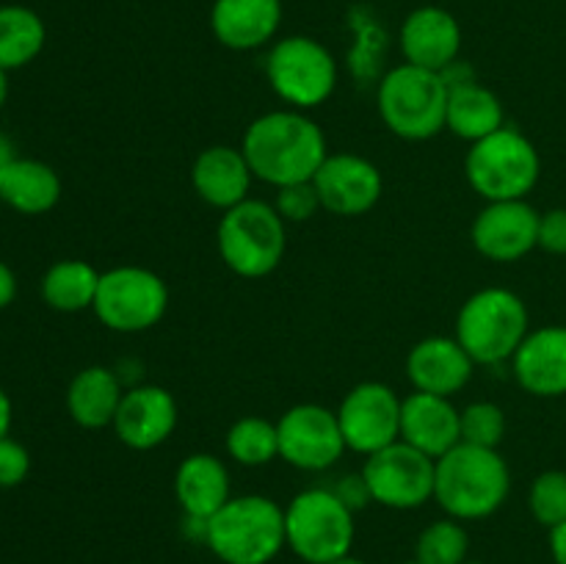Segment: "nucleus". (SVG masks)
<instances>
[{
  "label": "nucleus",
  "mask_w": 566,
  "mask_h": 564,
  "mask_svg": "<svg viewBox=\"0 0 566 564\" xmlns=\"http://www.w3.org/2000/svg\"><path fill=\"white\" fill-rule=\"evenodd\" d=\"M470 534L462 520L442 518L426 525L415 540V562L418 564H462L468 562Z\"/></svg>",
  "instance_id": "nucleus-30"
},
{
  "label": "nucleus",
  "mask_w": 566,
  "mask_h": 564,
  "mask_svg": "<svg viewBox=\"0 0 566 564\" xmlns=\"http://www.w3.org/2000/svg\"><path fill=\"white\" fill-rule=\"evenodd\" d=\"M354 509L332 487H310L285 506V545L298 562L329 564L348 556L357 540Z\"/></svg>",
  "instance_id": "nucleus-4"
},
{
  "label": "nucleus",
  "mask_w": 566,
  "mask_h": 564,
  "mask_svg": "<svg viewBox=\"0 0 566 564\" xmlns=\"http://www.w3.org/2000/svg\"><path fill=\"white\" fill-rule=\"evenodd\" d=\"M528 509L545 529H556L566 520V470H545L534 479L528 492Z\"/></svg>",
  "instance_id": "nucleus-31"
},
{
  "label": "nucleus",
  "mask_w": 566,
  "mask_h": 564,
  "mask_svg": "<svg viewBox=\"0 0 566 564\" xmlns=\"http://www.w3.org/2000/svg\"><path fill=\"white\" fill-rule=\"evenodd\" d=\"M332 490H335L337 495L343 498V503H346V506H352L354 512H357V509H363L365 503L370 501L368 487H365L363 476H346V479H340V484L332 487Z\"/></svg>",
  "instance_id": "nucleus-36"
},
{
  "label": "nucleus",
  "mask_w": 566,
  "mask_h": 564,
  "mask_svg": "<svg viewBox=\"0 0 566 564\" xmlns=\"http://www.w3.org/2000/svg\"><path fill=\"white\" fill-rule=\"evenodd\" d=\"M14 296H17V276L14 271L0 260V310L9 307V304L14 302Z\"/></svg>",
  "instance_id": "nucleus-37"
},
{
  "label": "nucleus",
  "mask_w": 566,
  "mask_h": 564,
  "mask_svg": "<svg viewBox=\"0 0 566 564\" xmlns=\"http://www.w3.org/2000/svg\"><path fill=\"white\" fill-rule=\"evenodd\" d=\"M216 243L227 269L247 280H260L276 271L285 258L287 224L274 205L249 197L224 210Z\"/></svg>",
  "instance_id": "nucleus-7"
},
{
  "label": "nucleus",
  "mask_w": 566,
  "mask_h": 564,
  "mask_svg": "<svg viewBox=\"0 0 566 564\" xmlns=\"http://www.w3.org/2000/svg\"><path fill=\"white\" fill-rule=\"evenodd\" d=\"M329 564H368V562H363V558H357L354 553H348V556L337 558V562H329Z\"/></svg>",
  "instance_id": "nucleus-42"
},
{
  "label": "nucleus",
  "mask_w": 566,
  "mask_h": 564,
  "mask_svg": "<svg viewBox=\"0 0 566 564\" xmlns=\"http://www.w3.org/2000/svg\"><path fill=\"white\" fill-rule=\"evenodd\" d=\"M177 401L166 387L138 385L125 390L114 418V431L122 446L133 451H153L164 446L177 429Z\"/></svg>",
  "instance_id": "nucleus-16"
},
{
  "label": "nucleus",
  "mask_w": 566,
  "mask_h": 564,
  "mask_svg": "<svg viewBox=\"0 0 566 564\" xmlns=\"http://www.w3.org/2000/svg\"><path fill=\"white\" fill-rule=\"evenodd\" d=\"M9 429H11V398L9 393L0 387V440L9 437Z\"/></svg>",
  "instance_id": "nucleus-39"
},
{
  "label": "nucleus",
  "mask_w": 566,
  "mask_h": 564,
  "mask_svg": "<svg viewBox=\"0 0 566 564\" xmlns=\"http://www.w3.org/2000/svg\"><path fill=\"white\" fill-rule=\"evenodd\" d=\"M473 357L457 337H426L407 354V379L418 393L453 398L473 379Z\"/></svg>",
  "instance_id": "nucleus-18"
},
{
  "label": "nucleus",
  "mask_w": 566,
  "mask_h": 564,
  "mask_svg": "<svg viewBox=\"0 0 566 564\" xmlns=\"http://www.w3.org/2000/svg\"><path fill=\"white\" fill-rule=\"evenodd\" d=\"M376 105L387 130L407 142H429L446 130L448 81L442 72L398 64L381 77Z\"/></svg>",
  "instance_id": "nucleus-5"
},
{
  "label": "nucleus",
  "mask_w": 566,
  "mask_h": 564,
  "mask_svg": "<svg viewBox=\"0 0 566 564\" xmlns=\"http://www.w3.org/2000/svg\"><path fill=\"white\" fill-rule=\"evenodd\" d=\"M94 315L122 335H136L160 324L169 310V288L144 265H116L99 274Z\"/></svg>",
  "instance_id": "nucleus-10"
},
{
  "label": "nucleus",
  "mask_w": 566,
  "mask_h": 564,
  "mask_svg": "<svg viewBox=\"0 0 566 564\" xmlns=\"http://www.w3.org/2000/svg\"><path fill=\"white\" fill-rule=\"evenodd\" d=\"M31 470V453L17 440H0V487H17L25 481Z\"/></svg>",
  "instance_id": "nucleus-34"
},
{
  "label": "nucleus",
  "mask_w": 566,
  "mask_h": 564,
  "mask_svg": "<svg viewBox=\"0 0 566 564\" xmlns=\"http://www.w3.org/2000/svg\"><path fill=\"white\" fill-rule=\"evenodd\" d=\"M528 307L509 288H481L457 315V341L475 365H497L514 357L528 335Z\"/></svg>",
  "instance_id": "nucleus-8"
},
{
  "label": "nucleus",
  "mask_w": 566,
  "mask_h": 564,
  "mask_svg": "<svg viewBox=\"0 0 566 564\" xmlns=\"http://www.w3.org/2000/svg\"><path fill=\"white\" fill-rule=\"evenodd\" d=\"M514 376L531 396L556 398L566 393V326H542L525 335L512 357Z\"/></svg>",
  "instance_id": "nucleus-20"
},
{
  "label": "nucleus",
  "mask_w": 566,
  "mask_h": 564,
  "mask_svg": "<svg viewBox=\"0 0 566 564\" xmlns=\"http://www.w3.org/2000/svg\"><path fill=\"white\" fill-rule=\"evenodd\" d=\"M539 247L551 254H566V208L539 216Z\"/></svg>",
  "instance_id": "nucleus-35"
},
{
  "label": "nucleus",
  "mask_w": 566,
  "mask_h": 564,
  "mask_svg": "<svg viewBox=\"0 0 566 564\" xmlns=\"http://www.w3.org/2000/svg\"><path fill=\"white\" fill-rule=\"evenodd\" d=\"M0 199L25 216H42L59 205L61 177L42 160L17 158L0 180Z\"/></svg>",
  "instance_id": "nucleus-26"
},
{
  "label": "nucleus",
  "mask_w": 566,
  "mask_h": 564,
  "mask_svg": "<svg viewBox=\"0 0 566 564\" xmlns=\"http://www.w3.org/2000/svg\"><path fill=\"white\" fill-rule=\"evenodd\" d=\"M551 556L556 564H566V520L551 529Z\"/></svg>",
  "instance_id": "nucleus-38"
},
{
  "label": "nucleus",
  "mask_w": 566,
  "mask_h": 564,
  "mask_svg": "<svg viewBox=\"0 0 566 564\" xmlns=\"http://www.w3.org/2000/svg\"><path fill=\"white\" fill-rule=\"evenodd\" d=\"M103 271L86 260H59L42 276V299L59 313H81L92 310L97 299V285Z\"/></svg>",
  "instance_id": "nucleus-27"
},
{
  "label": "nucleus",
  "mask_w": 566,
  "mask_h": 564,
  "mask_svg": "<svg viewBox=\"0 0 566 564\" xmlns=\"http://www.w3.org/2000/svg\"><path fill=\"white\" fill-rule=\"evenodd\" d=\"M434 468L437 459L409 442L396 440L392 446L365 457L363 476L370 501L396 512H409L434 501Z\"/></svg>",
  "instance_id": "nucleus-11"
},
{
  "label": "nucleus",
  "mask_w": 566,
  "mask_h": 564,
  "mask_svg": "<svg viewBox=\"0 0 566 564\" xmlns=\"http://www.w3.org/2000/svg\"><path fill=\"white\" fill-rule=\"evenodd\" d=\"M122 396L125 390L114 370L105 365H88V368L77 370L75 379L70 382L66 409L83 429H105V426H114Z\"/></svg>",
  "instance_id": "nucleus-25"
},
{
  "label": "nucleus",
  "mask_w": 566,
  "mask_h": 564,
  "mask_svg": "<svg viewBox=\"0 0 566 564\" xmlns=\"http://www.w3.org/2000/svg\"><path fill=\"white\" fill-rule=\"evenodd\" d=\"M506 437V412L495 401H473L462 409V442L495 448Z\"/></svg>",
  "instance_id": "nucleus-32"
},
{
  "label": "nucleus",
  "mask_w": 566,
  "mask_h": 564,
  "mask_svg": "<svg viewBox=\"0 0 566 564\" xmlns=\"http://www.w3.org/2000/svg\"><path fill=\"white\" fill-rule=\"evenodd\" d=\"M254 180L282 188L310 182L329 155L324 130L307 111L280 108L258 116L241 142Z\"/></svg>",
  "instance_id": "nucleus-1"
},
{
  "label": "nucleus",
  "mask_w": 566,
  "mask_h": 564,
  "mask_svg": "<svg viewBox=\"0 0 566 564\" xmlns=\"http://www.w3.org/2000/svg\"><path fill=\"white\" fill-rule=\"evenodd\" d=\"M6 100H9V72L0 70V108L6 105Z\"/></svg>",
  "instance_id": "nucleus-41"
},
{
  "label": "nucleus",
  "mask_w": 566,
  "mask_h": 564,
  "mask_svg": "<svg viewBox=\"0 0 566 564\" xmlns=\"http://www.w3.org/2000/svg\"><path fill=\"white\" fill-rule=\"evenodd\" d=\"M42 17L28 6H0V70L11 72L31 64L44 48Z\"/></svg>",
  "instance_id": "nucleus-28"
},
{
  "label": "nucleus",
  "mask_w": 566,
  "mask_h": 564,
  "mask_svg": "<svg viewBox=\"0 0 566 564\" xmlns=\"http://www.w3.org/2000/svg\"><path fill=\"white\" fill-rule=\"evenodd\" d=\"M280 457L298 470H326L348 451L335 409L296 404L276 420Z\"/></svg>",
  "instance_id": "nucleus-13"
},
{
  "label": "nucleus",
  "mask_w": 566,
  "mask_h": 564,
  "mask_svg": "<svg viewBox=\"0 0 566 564\" xmlns=\"http://www.w3.org/2000/svg\"><path fill=\"white\" fill-rule=\"evenodd\" d=\"M265 77L276 97L296 111L324 105L337 88V61L324 42L313 36L276 39L265 55Z\"/></svg>",
  "instance_id": "nucleus-9"
},
{
  "label": "nucleus",
  "mask_w": 566,
  "mask_h": 564,
  "mask_svg": "<svg viewBox=\"0 0 566 564\" xmlns=\"http://www.w3.org/2000/svg\"><path fill=\"white\" fill-rule=\"evenodd\" d=\"M313 186L318 191L321 208L332 216L354 219L376 208L385 191V180L374 160L354 153H329L315 171Z\"/></svg>",
  "instance_id": "nucleus-15"
},
{
  "label": "nucleus",
  "mask_w": 566,
  "mask_h": 564,
  "mask_svg": "<svg viewBox=\"0 0 566 564\" xmlns=\"http://www.w3.org/2000/svg\"><path fill=\"white\" fill-rule=\"evenodd\" d=\"M501 127H506V111L492 88L475 81L448 83L446 130L473 144L492 136Z\"/></svg>",
  "instance_id": "nucleus-24"
},
{
  "label": "nucleus",
  "mask_w": 566,
  "mask_h": 564,
  "mask_svg": "<svg viewBox=\"0 0 566 564\" xmlns=\"http://www.w3.org/2000/svg\"><path fill=\"white\" fill-rule=\"evenodd\" d=\"M175 498L191 520H210L232 498L227 464L213 453H188L175 470Z\"/></svg>",
  "instance_id": "nucleus-23"
},
{
  "label": "nucleus",
  "mask_w": 566,
  "mask_h": 564,
  "mask_svg": "<svg viewBox=\"0 0 566 564\" xmlns=\"http://www.w3.org/2000/svg\"><path fill=\"white\" fill-rule=\"evenodd\" d=\"M271 205H274L276 213L285 219V224H302V221L313 219L318 210H324L321 208V199L313 180L276 188V199Z\"/></svg>",
  "instance_id": "nucleus-33"
},
{
  "label": "nucleus",
  "mask_w": 566,
  "mask_h": 564,
  "mask_svg": "<svg viewBox=\"0 0 566 564\" xmlns=\"http://www.w3.org/2000/svg\"><path fill=\"white\" fill-rule=\"evenodd\" d=\"M398 44L407 64L446 72L462 53V25L442 6H420L401 22Z\"/></svg>",
  "instance_id": "nucleus-17"
},
{
  "label": "nucleus",
  "mask_w": 566,
  "mask_h": 564,
  "mask_svg": "<svg viewBox=\"0 0 566 564\" xmlns=\"http://www.w3.org/2000/svg\"><path fill=\"white\" fill-rule=\"evenodd\" d=\"M401 440L440 459L462 442V409L451 398L431 393H409L401 404Z\"/></svg>",
  "instance_id": "nucleus-19"
},
{
  "label": "nucleus",
  "mask_w": 566,
  "mask_h": 564,
  "mask_svg": "<svg viewBox=\"0 0 566 564\" xmlns=\"http://www.w3.org/2000/svg\"><path fill=\"white\" fill-rule=\"evenodd\" d=\"M14 160H17V155H14V144H11L9 138H6L3 133H0V180H3L6 169H9V166L14 164Z\"/></svg>",
  "instance_id": "nucleus-40"
},
{
  "label": "nucleus",
  "mask_w": 566,
  "mask_h": 564,
  "mask_svg": "<svg viewBox=\"0 0 566 564\" xmlns=\"http://www.w3.org/2000/svg\"><path fill=\"white\" fill-rule=\"evenodd\" d=\"M227 453L243 468H263L280 457V435L276 424L260 418V415H247L238 418L227 431Z\"/></svg>",
  "instance_id": "nucleus-29"
},
{
  "label": "nucleus",
  "mask_w": 566,
  "mask_h": 564,
  "mask_svg": "<svg viewBox=\"0 0 566 564\" xmlns=\"http://www.w3.org/2000/svg\"><path fill=\"white\" fill-rule=\"evenodd\" d=\"M252 180L254 175L243 149L230 147V144L202 149L191 166V182L197 197L210 208H219L221 213L249 199Z\"/></svg>",
  "instance_id": "nucleus-21"
},
{
  "label": "nucleus",
  "mask_w": 566,
  "mask_h": 564,
  "mask_svg": "<svg viewBox=\"0 0 566 564\" xmlns=\"http://www.w3.org/2000/svg\"><path fill=\"white\" fill-rule=\"evenodd\" d=\"M205 547L221 564H271L285 551V506L269 495H232L205 523Z\"/></svg>",
  "instance_id": "nucleus-3"
},
{
  "label": "nucleus",
  "mask_w": 566,
  "mask_h": 564,
  "mask_svg": "<svg viewBox=\"0 0 566 564\" xmlns=\"http://www.w3.org/2000/svg\"><path fill=\"white\" fill-rule=\"evenodd\" d=\"M512 492V473L495 448L459 442L437 459L434 501L442 512L462 523L486 520L506 503Z\"/></svg>",
  "instance_id": "nucleus-2"
},
{
  "label": "nucleus",
  "mask_w": 566,
  "mask_h": 564,
  "mask_svg": "<svg viewBox=\"0 0 566 564\" xmlns=\"http://www.w3.org/2000/svg\"><path fill=\"white\" fill-rule=\"evenodd\" d=\"M401 564H418V562H415V558H409V562H401Z\"/></svg>",
  "instance_id": "nucleus-44"
},
{
  "label": "nucleus",
  "mask_w": 566,
  "mask_h": 564,
  "mask_svg": "<svg viewBox=\"0 0 566 564\" xmlns=\"http://www.w3.org/2000/svg\"><path fill=\"white\" fill-rule=\"evenodd\" d=\"M539 210L528 199L486 202L470 227V241L492 263H514L539 247Z\"/></svg>",
  "instance_id": "nucleus-14"
},
{
  "label": "nucleus",
  "mask_w": 566,
  "mask_h": 564,
  "mask_svg": "<svg viewBox=\"0 0 566 564\" xmlns=\"http://www.w3.org/2000/svg\"><path fill=\"white\" fill-rule=\"evenodd\" d=\"M462 564H484V562H473V558H468V562H462Z\"/></svg>",
  "instance_id": "nucleus-43"
},
{
  "label": "nucleus",
  "mask_w": 566,
  "mask_h": 564,
  "mask_svg": "<svg viewBox=\"0 0 566 564\" xmlns=\"http://www.w3.org/2000/svg\"><path fill=\"white\" fill-rule=\"evenodd\" d=\"M539 153L517 127H501L492 136L473 142L464 155V177L486 202L525 199L539 182Z\"/></svg>",
  "instance_id": "nucleus-6"
},
{
  "label": "nucleus",
  "mask_w": 566,
  "mask_h": 564,
  "mask_svg": "<svg viewBox=\"0 0 566 564\" xmlns=\"http://www.w3.org/2000/svg\"><path fill=\"white\" fill-rule=\"evenodd\" d=\"M282 25V0H216L210 31L230 50H258L274 42Z\"/></svg>",
  "instance_id": "nucleus-22"
},
{
  "label": "nucleus",
  "mask_w": 566,
  "mask_h": 564,
  "mask_svg": "<svg viewBox=\"0 0 566 564\" xmlns=\"http://www.w3.org/2000/svg\"><path fill=\"white\" fill-rule=\"evenodd\" d=\"M401 404L403 398H398L385 382H363L352 387L335 409L348 451L370 457L401 440Z\"/></svg>",
  "instance_id": "nucleus-12"
}]
</instances>
